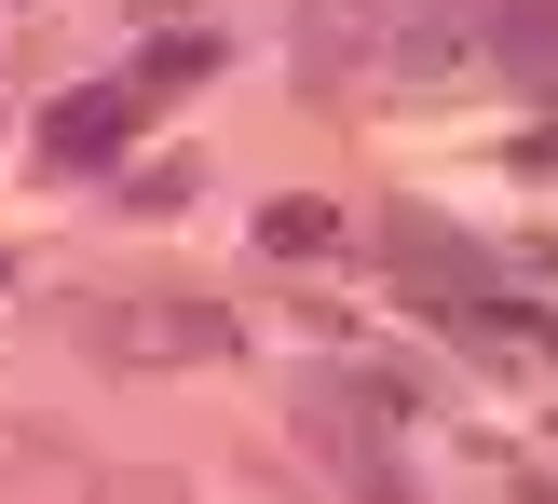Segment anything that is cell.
Instances as JSON below:
<instances>
[{
	"instance_id": "1",
	"label": "cell",
	"mask_w": 558,
	"mask_h": 504,
	"mask_svg": "<svg viewBox=\"0 0 558 504\" xmlns=\"http://www.w3.org/2000/svg\"><path fill=\"white\" fill-rule=\"evenodd\" d=\"M82 355H96V369H232L245 327L218 314V300H96V314H82Z\"/></svg>"
},
{
	"instance_id": "2",
	"label": "cell",
	"mask_w": 558,
	"mask_h": 504,
	"mask_svg": "<svg viewBox=\"0 0 558 504\" xmlns=\"http://www.w3.org/2000/svg\"><path fill=\"white\" fill-rule=\"evenodd\" d=\"M463 55H477V0H381V69L409 96H436Z\"/></svg>"
},
{
	"instance_id": "3",
	"label": "cell",
	"mask_w": 558,
	"mask_h": 504,
	"mask_svg": "<svg viewBox=\"0 0 558 504\" xmlns=\"http://www.w3.org/2000/svg\"><path fill=\"white\" fill-rule=\"evenodd\" d=\"M123 136H136V82H69L41 109V164H109Z\"/></svg>"
},
{
	"instance_id": "4",
	"label": "cell",
	"mask_w": 558,
	"mask_h": 504,
	"mask_svg": "<svg viewBox=\"0 0 558 504\" xmlns=\"http://www.w3.org/2000/svg\"><path fill=\"white\" fill-rule=\"evenodd\" d=\"M477 55H505L532 96H558V0H477Z\"/></svg>"
},
{
	"instance_id": "5",
	"label": "cell",
	"mask_w": 558,
	"mask_h": 504,
	"mask_svg": "<svg viewBox=\"0 0 558 504\" xmlns=\"http://www.w3.org/2000/svg\"><path fill=\"white\" fill-rule=\"evenodd\" d=\"M259 245H272V260H341V205H327V191H272Z\"/></svg>"
},
{
	"instance_id": "6",
	"label": "cell",
	"mask_w": 558,
	"mask_h": 504,
	"mask_svg": "<svg viewBox=\"0 0 558 504\" xmlns=\"http://www.w3.org/2000/svg\"><path fill=\"white\" fill-rule=\"evenodd\" d=\"M368 41H381V0H314V27H300V69H314V82H341Z\"/></svg>"
},
{
	"instance_id": "7",
	"label": "cell",
	"mask_w": 558,
	"mask_h": 504,
	"mask_svg": "<svg viewBox=\"0 0 558 504\" xmlns=\"http://www.w3.org/2000/svg\"><path fill=\"white\" fill-rule=\"evenodd\" d=\"M205 69H218V41H205V27H178V41H150L123 82H136V109H150V96H178V82H205Z\"/></svg>"
},
{
	"instance_id": "8",
	"label": "cell",
	"mask_w": 558,
	"mask_h": 504,
	"mask_svg": "<svg viewBox=\"0 0 558 504\" xmlns=\"http://www.w3.org/2000/svg\"><path fill=\"white\" fill-rule=\"evenodd\" d=\"M96 504H191V491L163 478V464H123V478H96Z\"/></svg>"
},
{
	"instance_id": "9",
	"label": "cell",
	"mask_w": 558,
	"mask_h": 504,
	"mask_svg": "<svg viewBox=\"0 0 558 504\" xmlns=\"http://www.w3.org/2000/svg\"><path fill=\"white\" fill-rule=\"evenodd\" d=\"M532 164H558V123H545V136H532Z\"/></svg>"
}]
</instances>
